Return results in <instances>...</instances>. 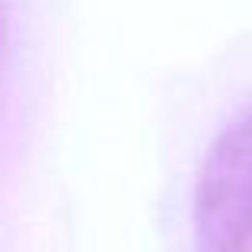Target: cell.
Listing matches in <instances>:
<instances>
[{
	"instance_id": "obj_1",
	"label": "cell",
	"mask_w": 252,
	"mask_h": 252,
	"mask_svg": "<svg viewBox=\"0 0 252 252\" xmlns=\"http://www.w3.org/2000/svg\"><path fill=\"white\" fill-rule=\"evenodd\" d=\"M194 252H252V113L207 149L194 188Z\"/></svg>"
},
{
	"instance_id": "obj_2",
	"label": "cell",
	"mask_w": 252,
	"mask_h": 252,
	"mask_svg": "<svg viewBox=\"0 0 252 252\" xmlns=\"http://www.w3.org/2000/svg\"><path fill=\"white\" fill-rule=\"evenodd\" d=\"M0 42H3V3H0Z\"/></svg>"
}]
</instances>
